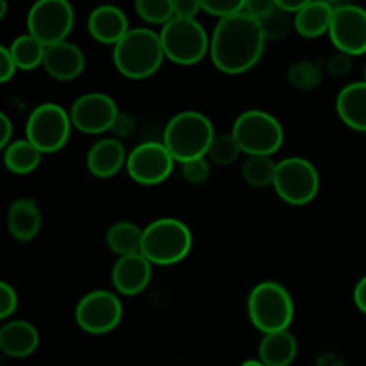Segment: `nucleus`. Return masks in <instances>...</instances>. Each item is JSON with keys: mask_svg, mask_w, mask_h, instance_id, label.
Returning <instances> with one entry per match:
<instances>
[{"mask_svg": "<svg viewBox=\"0 0 366 366\" xmlns=\"http://www.w3.org/2000/svg\"><path fill=\"white\" fill-rule=\"evenodd\" d=\"M263 31L259 20L245 11L218 20L211 34L209 56L214 66L227 75H239L259 63L264 52Z\"/></svg>", "mask_w": 366, "mask_h": 366, "instance_id": "obj_1", "label": "nucleus"}, {"mask_svg": "<svg viewBox=\"0 0 366 366\" xmlns=\"http://www.w3.org/2000/svg\"><path fill=\"white\" fill-rule=\"evenodd\" d=\"M164 57L159 32L147 27H134L113 46L114 68L132 81L152 77Z\"/></svg>", "mask_w": 366, "mask_h": 366, "instance_id": "obj_2", "label": "nucleus"}, {"mask_svg": "<svg viewBox=\"0 0 366 366\" xmlns=\"http://www.w3.org/2000/svg\"><path fill=\"white\" fill-rule=\"evenodd\" d=\"M214 125L200 111H181L174 114L163 132V143L177 163L207 156L214 139Z\"/></svg>", "mask_w": 366, "mask_h": 366, "instance_id": "obj_3", "label": "nucleus"}, {"mask_svg": "<svg viewBox=\"0 0 366 366\" xmlns=\"http://www.w3.org/2000/svg\"><path fill=\"white\" fill-rule=\"evenodd\" d=\"M192 231L177 218H157L143 229L142 254L152 264L170 267L181 263L192 252Z\"/></svg>", "mask_w": 366, "mask_h": 366, "instance_id": "obj_4", "label": "nucleus"}, {"mask_svg": "<svg viewBox=\"0 0 366 366\" xmlns=\"http://www.w3.org/2000/svg\"><path fill=\"white\" fill-rule=\"evenodd\" d=\"M249 318L263 335L288 331L295 315L292 295L275 281H263L252 288L247 302Z\"/></svg>", "mask_w": 366, "mask_h": 366, "instance_id": "obj_5", "label": "nucleus"}, {"mask_svg": "<svg viewBox=\"0 0 366 366\" xmlns=\"http://www.w3.org/2000/svg\"><path fill=\"white\" fill-rule=\"evenodd\" d=\"M231 134L247 156L272 157L285 142L281 122L261 109L243 111L232 124Z\"/></svg>", "mask_w": 366, "mask_h": 366, "instance_id": "obj_6", "label": "nucleus"}, {"mask_svg": "<svg viewBox=\"0 0 366 366\" xmlns=\"http://www.w3.org/2000/svg\"><path fill=\"white\" fill-rule=\"evenodd\" d=\"M164 57L181 66L200 63L209 54L211 38L199 20L174 18L159 31Z\"/></svg>", "mask_w": 366, "mask_h": 366, "instance_id": "obj_7", "label": "nucleus"}, {"mask_svg": "<svg viewBox=\"0 0 366 366\" xmlns=\"http://www.w3.org/2000/svg\"><path fill=\"white\" fill-rule=\"evenodd\" d=\"M70 113L54 102L36 106L25 122V138L41 154H54L68 143L71 131Z\"/></svg>", "mask_w": 366, "mask_h": 366, "instance_id": "obj_8", "label": "nucleus"}, {"mask_svg": "<svg viewBox=\"0 0 366 366\" xmlns=\"http://www.w3.org/2000/svg\"><path fill=\"white\" fill-rule=\"evenodd\" d=\"M274 188L281 200L290 206H306L317 199L320 175L317 167L306 157H286L277 163Z\"/></svg>", "mask_w": 366, "mask_h": 366, "instance_id": "obj_9", "label": "nucleus"}, {"mask_svg": "<svg viewBox=\"0 0 366 366\" xmlns=\"http://www.w3.org/2000/svg\"><path fill=\"white\" fill-rule=\"evenodd\" d=\"M74 7L66 0H38L27 13V32L45 46L68 41L74 29Z\"/></svg>", "mask_w": 366, "mask_h": 366, "instance_id": "obj_10", "label": "nucleus"}, {"mask_svg": "<svg viewBox=\"0 0 366 366\" xmlns=\"http://www.w3.org/2000/svg\"><path fill=\"white\" fill-rule=\"evenodd\" d=\"M124 317L120 299L109 290H93L79 300L75 307V322L84 332L102 336L113 332Z\"/></svg>", "mask_w": 366, "mask_h": 366, "instance_id": "obj_11", "label": "nucleus"}, {"mask_svg": "<svg viewBox=\"0 0 366 366\" xmlns=\"http://www.w3.org/2000/svg\"><path fill=\"white\" fill-rule=\"evenodd\" d=\"M175 163L177 161L163 142H145L129 152L125 170L138 184L156 186L170 177Z\"/></svg>", "mask_w": 366, "mask_h": 366, "instance_id": "obj_12", "label": "nucleus"}, {"mask_svg": "<svg viewBox=\"0 0 366 366\" xmlns=\"http://www.w3.org/2000/svg\"><path fill=\"white\" fill-rule=\"evenodd\" d=\"M70 120L74 129L84 134H102L113 129L118 111L113 97L100 92L84 93L77 97L70 107Z\"/></svg>", "mask_w": 366, "mask_h": 366, "instance_id": "obj_13", "label": "nucleus"}, {"mask_svg": "<svg viewBox=\"0 0 366 366\" xmlns=\"http://www.w3.org/2000/svg\"><path fill=\"white\" fill-rule=\"evenodd\" d=\"M332 6H335V18L329 31L332 45L338 49V52L350 57L366 54V9L354 4H332Z\"/></svg>", "mask_w": 366, "mask_h": 366, "instance_id": "obj_14", "label": "nucleus"}, {"mask_svg": "<svg viewBox=\"0 0 366 366\" xmlns=\"http://www.w3.org/2000/svg\"><path fill=\"white\" fill-rule=\"evenodd\" d=\"M152 279V263L139 254L118 257L111 270V282L120 295L134 297L145 292Z\"/></svg>", "mask_w": 366, "mask_h": 366, "instance_id": "obj_15", "label": "nucleus"}, {"mask_svg": "<svg viewBox=\"0 0 366 366\" xmlns=\"http://www.w3.org/2000/svg\"><path fill=\"white\" fill-rule=\"evenodd\" d=\"M43 68L56 81L68 82L77 79L84 71L86 57L75 43L63 41L46 46Z\"/></svg>", "mask_w": 366, "mask_h": 366, "instance_id": "obj_16", "label": "nucleus"}, {"mask_svg": "<svg viewBox=\"0 0 366 366\" xmlns=\"http://www.w3.org/2000/svg\"><path fill=\"white\" fill-rule=\"evenodd\" d=\"M127 150L117 138H102L93 143L86 154V167L89 174L99 179H109L117 175L127 164Z\"/></svg>", "mask_w": 366, "mask_h": 366, "instance_id": "obj_17", "label": "nucleus"}, {"mask_svg": "<svg viewBox=\"0 0 366 366\" xmlns=\"http://www.w3.org/2000/svg\"><path fill=\"white\" fill-rule=\"evenodd\" d=\"M88 31L95 41L114 46L131 29L127 16L120 7L104 4L89 13Z\"/></svg>", "mask_w": 366, "mask_h": 366, "instance_id": "obj_18", "label": "nucleus"}, {"mask_svg": "<svg viewBox=\"0 0 366 366\" xmlns=\"http://www.w3.org/2000/svg\"><path fill=\"white\" fill-rule=\"evenodd\" d=\"M39 345L38 329L25 320H11L0 329V350L14 360H24Z\"/></svg>", "mask_w": 366, "mask_h": 366, "instance_id": "obj_19", "label": "nucleus"}, {"mask_svg": "<svg viewBox=\"0 0 366 366\" xmlns=\"http://www.w3.org/2000/svg\"><path fill=\"white\" fill-rule=\"evenodd\" d=\"M41 229V213L32 199H16L7 209V231L14 239L27 243Z\"/></svg>", "mask_w": 366, "mask_h": 366, "instance_id": "obj_20", "label": "nucleus"}, {"mask_svg": "<svg viewBox=\"0 0 366 366\" xmlns=\"http://www.w3.org/2000/svg\"><path fill=\"white\" fill-rule=\"evenodd\" d=\"M336 113L345 125L366 132V82H350L336 97Z\"/></svg>", "mask_w": 366, "mask_h": 366, "instance_id": "obj_21", "label": "nucleus"}, {"mask_svg": "<svg viewBox=\"0 0 366 366\" xmlns=\"http://www.w3.org/2000/svg\"><path fill=\"white\" fill-rule=\"evenodd\" d=\"M335 6L327 0H310L299 14L293 16V27L304 38H320L331 31Z\"/></svg>", "mask_w": 366, "mask_h": 366, "instance_id": "obj_22", "label": "nucleus"}, {"mask_svg": "<svg viewBox=\"0 0 366 366\" xmlns=\"http://www.w3.org/2000/svg\"><path fill=\"white\" fill-rule=\"evenodd\" d=\"M297 340L290 331L264 335L259 343V361L264 366H290L297 357Z\"/></svg>", "mask_w": 366, "mask_h": 366, "instance_id": "obj_23", "label": "nucleus"}, {"mask_svg": "<svg viewBox=\"0 0 366 366\" xmlns=\"http://www.w3.org/2000/svg\"><path fill=\"white\" fill-rule=\"evenodd\" d=\"M143 229L132 222H117L107 229L106 243L118 257L132 256L142 252Z\"/></svg>", "mask_w": 366, "mask_h": 366, "instance_id": "obj_24", "label": "nucleus"}, {"mask_svg": "<svg viewBox=\"0 0 366 366\" xmlns=\"http://www.w3.org/2000/svg\"><path fill=\"white\" fill-rule=\"evenodd\" d=\"M43 154L29 142L27 138L14 139L7 149H4V163L11 174L29 175L39 167Z\"/></svg>", "mask_w": 366, "mask_h": 366, "instance_id": "obj_25", "label": "nucleus"}, {"mask_svg": "<svg viewBox=\"0 0 366 366\" xmlns=\"http://www.w3.org/2000/svg\"><path fill=\"white\" fill-rule=\"evenodd\" d=\"M7 49H9L18 70H34L39 64H43V59H45L46 46L29 32L14 38Z\"/></svg>", "mask_w": 366, "mask_h": 366, "instance_id": "obj_26", "label": "nucleus"}, {"mask_svg": "<svg viewBox=\"0 0 366 366\" xmlns=\"http://www.w3.org/2000/svg\"><path fill=\"white\" fill-rule=\"evenodd\" d=\"M277 163L267 156H249L242 164V177L252 188L274 186Z\"/></svg>", "mask_w": 366, "mask_h": 366, "instance_id": "obj_27", "label": "nucleus"}, {"mask_svg": "<svg viewBox=\"0 0 366 366\" xmlns=\"http://www.w3.org/2000/svg\"><path fill=\"white\" fill-rule=\"evenodd\" d=\"M134 9L142 20L152 25H164L175 18L174 0H138Z\"/></svg>", "mask_w": 366, "mask_h": 366, "instance_id": "obj_28", "label": "nucleus"}, {"mask_svg": "<svg viewBox=\"0 0 366 366\" xmlns=\"http://www.w3.org/2000/svg\"><path fill=\"white\" fill-rule=\"evenodd\" d=\"M322 77H324L322 68L311 61H299V63L292 64V68L288 70L290 84L302 92H311V89L318 88L322 84Z\"/></svg>", "mask_w": 366, "mask_h": 366, "instance_id": "obj_29", "label": "nucleus"}, {"mask_svg": "<svg viewBox=\"0 0 366 366\" xmlns=\"http://www.w3.org/2000/svg\"><path fill=\"white\" fill-rule=\"evenodd\" d=\"M259 25L267 41H279V39L286 38L292 29H295L293 27L292 14L285 13V11L279 9L277 6H275V9L272 11V13H268L264 18H261Z\"/></svg>", "mask_w": 366, "mask_h": 366, "instance_id": "obj_30", "label": "nucleus"}, {"mask_svg": "<svg viewBox=\"0 0 366 366\" xmlns=\"http://www.w3.org/2000/svg\"><path fill=\"white\" fill-rule=\"evenodd\" d=\"M242 154L238 142L232 134H218L214 136L213 143H211L209 150H207V156L213 163L220 164V167H227L232 164Z\"/></svg>", "mask_w": 366, "mask_h": 366, "instance_id": "obj_31", "label": "nucleus"}, {"mask_svg": "<svg viewBox=\"0 0 366 366\" xmlns=\"http://www.w3.org/2000/svg\"><path fill=\"white\" fill-rule=\"evenodd\" d=\"M202 11L209 16H217L218 20L234 16L245 11V0H200Z\"/></svg>", "mask_w": 366, "mask_h": 366, "instance_id": "obj_32", "label": "nucleus"}, {"mask_svg": "<svg viewBox=\"0 0 366 366\" xmlns=\"http://www.w3.org/2000/svg\"><path fill=\"white\" fill-rule=\"evenodd\" d=\"M181 174L184 177L186 182L193 186H200L207 181L209 177V161L206 157H200V159L188 161V163L181 164Z\"/></svg>", "mask_w": 366, "mask_h": 366, "instance_id": "obj_33", "label": "nucleus"}, {"mask_svg": "<svg viewBox=\"0 0 366 366\" xmlns=\"http://www.w3.org/2000/svg\"><path fill=\"white\" fill-rule=\"evenodd\" d=\"M18 310V293L9 282H0V318L7 320Z\"/></svg>", "mask_w": 366, "mask_h": 366, "instance_id": "obj_34", "label": "nucleus"}, {"mask_svg": "<svg viewBox=\"0 0 366 366\" xmlns=\"http://www.w3.org/2000/svg\"><path fill=\"white\" fill-rule=\"evenodd\" d=\"M175 18H184V20H197V14L202 11L200 0H174Z\"/></svg>", "mask_w": 366, "mask_h": 366, "instance_id": "obj_35", "label": "nucleus"}, {"mask_svg": "<svg viewBox=\"0 0 366 366\" xmlns=\"http://www.w3.org/2000/svg\"><path fill=\"white\" fill-rule=\"evenodd\" d=\"M18 66L14 63L7 46H0V82H9L16 74Z\"/></svg>", "mask_w": 366, "mask_h": 366, "instance_id": "obj_36", "label": "nucleus"}, {"mask_svg": "<svg viewBox=\"0 0 366 366\" xmlns=\"http://www.w3.org/2000/svg\"><path fill=\"white\" fill-rule=\"evenodd\" d=\"M350 68H352V57L342 52L332 56L327 63L329 74L336 75V77H343V75H347L350 71Z\"/></svg>", "mask_w": 366, "mask_h": 366, "instance_id": "obj_37", "label": "nucleus"}, {"mask_svg": "<svg viewBox=\"0 0 366 366\" xmlns=\"http://www.w3.org/2000/svg\"><path fill=\"white\" fill-rule=\"evenodd\" d=\"M134 129H136L134 118L127 113H120L118 114L117 122H114L113 129H111V132L114 134L113 138L120 139V138H127V136H131L132 132H134Z\"/></svg>", "mask_w": 366, "mask_h": 366, "instance_id": "obj_38", "label": "nucleus"}, {"mask_svg": "<svg viewBox=\"0 0 366 366\" xmlns=\"http://www.w3.org/2000/svg\"><path fill=\"white\" fill-rule=\"evenodd\" d=\"M275 9V0H249L245 4V13L250 14L256 20L267 16L268 13Z\"/></svg>", "mask_w": 366, "mask_h": 366, "instance_id": "obj_39", "label": "nucleus"}, {"mask_svg": "<svg viewBox=\"0 0 366 366\" xmlns=\"http://www.w3.org/2000/svg\"><path fill=\"white\" fill-rule=\"evenodd\" d=\"M11 138H13V124L6 113H0V147L7 149L13 143Z\"/></svg>", "mask_w": 366, "mask_h": 366, "instance_id": "obj_40", "label": "nucleus"}, {"mask_svg": "<svg viewBox=\"0 0 366 366\" xmlns=\"http://www.w3.org/2000/svg\"><path fill=\"white\" fill-rule=\"evenodd\" d=\"M307 2L310 0H275V6L285 11V13L295 16V14H299L306 7Z\"/></svg>", "mask_w": 366, "mask_h": 366, "instance_id": "obj_41", "label": "nucleus"}, {"mask_svg": "<svg viewBox=\"0 0 366 366\" xmlns=\"http://www.w3.org/2000/svg\"><path fill=\"white\" fill-rule=\"evenodd\" d=\"M354 304L361 313L366 315V275L357 281L356 288H354Z\"/></svg>", "mask_w": 366, "mask_h": 366, "instance_id": "obj_42", "label": "nucleus"}, {"mask_svg": "<svg viewBox=\"0 0 366 366\" xmlns=\"http://www.w3.org/2000/svg\"><path fill=\"white\" fill-rule=\"evenodd\" d=\"M239 366H264V365L261 363L259 360H249V361H243Z\"/></svg>", "mask_w": 366, "mask_h": 366, "instance_id": "obj_43", "label": "nucleus"}, {"mask_svg": "<svg viewBox=\"0 0 366 366\" xmlns=\"http://www.w3.org/2000/svg\"><path fill=\"white\" fill-rule=\"evenodd\" d=\"M6 11H7V2L6 0H0V20L6 16Z\"/></svg>", "mask_w": 366, "mask_h": 366, "instance_id": "obj_44", "label": "nucleus"}, {"mask_svg": "<svg viewBox=\"0 0 366 366\" xmlns=\"http://www.w3.org/2000/svg\"><path fill=\"white\" fill-rule=\"evenodd\" d=\"M365 82H366V66H365Z\"/></svg>", "mask_w": 366, "mask_h": 366, "instance_id": "obj_45", "label": "nucleus"}]
</instances>
